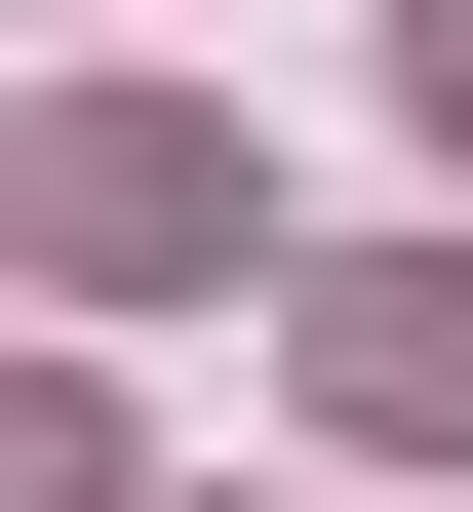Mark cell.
Wrapping results in <instances>:
<instances>
[{
  "instance_id": "5b68a950",
  "label": "cell",
  "mask_w": 473,
  "mask_h": 512,
  "mask_svg": "<svg viewBox=\"0 0 473 512\" xmlns=\"http://www.w3.org/2000/svg\"><path fill=\"white\" fill-rule=\"evenodd\" d=\"M198 512H237V473H198Z\"/></svg>"
},
{
  "instance_id": "277c9868",
  "label": "cell",
  "mask_w": 473,
  "mask_h": 512,
  "mask_svg": "<svg viewBox=\"0 0 473 512\" xmlns=\"http://www.w3.org/2000/svg\"><path fill=\"white\" fill-rule=\"evenodd\" d=\"M395 119H434V197H473V0H434V40H395Z\"/></svg>"
},
{
  "instance_id": "3957f363",
  "label": "cell",
  "mask_w": 473,
  "mask_h": 512,
  "mask_svg": "<svg viewBox=\"0 0 473 512\" xmlns=\"http://www.w3.org/2000/svg\"><path fill=\"white\" fill-rule=\"evenodd\" d=\"M0 512H158V473H119V394H79V355H0Z\"/></svg>"
},
{
  "instance_id": "6da1fadb",
  "label": "cell",
  "mask_w": 473,
  "mask_h": 512,
  "mask_svg": "<svg viewBox=\"0 0 473 512\" xmlns=\"http://www.w3.org/2000/svg\"><path fill=\"white\" fill-rule=\"evenodd\" d=\"M0 276H40V316L276 276V119H237V79H0Z\"/></svg>"
},
{
  "instance_id": "7a4b0ae2",
  "label": "cell",
  "mask_w": 473,
  "mask_h": 512,
  "mask_svg": "<svg viewBox=\"0 0 473 512\" xmlns=\"http://www.w3.org/2000/svg\"><path fill=\"white\" fill-rule=\"evenodd\" d=\"M276 355H316V434H395V473H473V237H355V276H316Z\"/></svg>"
}]
</instances>
